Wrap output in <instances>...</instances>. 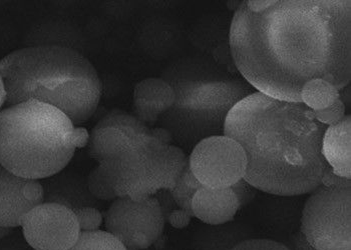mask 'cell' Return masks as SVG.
I'll return each instance as SVG.
<instances>
[{"mask_svg":"<svg viewBox=\"0 0 351 250\" xmlns=\"http://www.w3.org/2000/svg\"><path fill=\"white\" fill-rule=\"evenodd\" d=\"M199 240V250H231L248 238L241 225H211Z\"/></svg>","mask_w":351,"mask_h":250,"instance_id":"obj_17","label":"cell"},{"mask_svg":"<svg viewBox=\"0 0 351 250\" xmlns=\"http://www.w3.org/2000/svg\"><path fill=\"white\" fill-rule=\"evenodd\" d=\"M23 236L34 250H68L79 238L81 230L73 209L43 202L23 217Z\"/></svg>","mask_w":351,"mask_h":250,"instance_id":"obj_9","label":"cell"},{"mask_svg":"<svg viewBox=\"0 0 351 250\" xmlns=\"http://www.w3.org/2000/svg\"><path fill=\"white\" fill-rule=\"evenodd\" d=\"M4 107L36 100L66 114L75 126L97 111L103 84L84 53L56 46L23 47L0 59Z\"/></svg>","mask_w":351,"mask_h":250,"instance_id":"obj_3","label":"cell"},{"mask_svg":"<svg viewBox=\"0 0 351 250\" xmlns=\"http://www.w3.org/2000/svg\"><path fill=\"white\" fill-rule=\"evenodd\" d=\"M236 70L255 90L301 102L303 86L351 81L350 0H243L229 30Z\"/></svg>","mask_w":351,"mask_h":250,"instance_id":"obj_1","label":"cell"},{"mask_svg":"<svg viewBox=\"0 0 351 250\" xmlns=\"http://www.w3.org/2000/svg\"><path fill=\"white\" fill-rule=\"evenodd\" d=\"M231 189L237 197L240 208H245V206L251 204L257 195V189L252 186L250 183L247 182L244 178L231 186Z\"/></svg>","mask_w":351,"mask_h":250,"instance_id":"obj_25","label":"cell"},{"mask_svg":"<svg viewBox=\"0 0 351 250\" xmlns=\"http://www.w3.org/2000/svg\"><path fill=\"white\" fill-rule=\"evenodd\" d=\"M25 47L56 46L84 53L86 40L81 28L66 19H45L30 27L23 40Z\"/></svg>","mask_w":351,"mask_h":250,"instance_id":"obj_13","label":"cell"},{"mask_svg":"<svg viewBox=\"0 0 351 250\" xmlns=\"http://www.w3.org/2000/svg\"><path fill=\"white\" fill-rule=\"evenodd\" d=\"M86 185H88V193L95 199L114 202L118 198L114 193L107 169L103 165H99L90 170L88 180H86Z\"/></svg>","mask_w":351,"mask_h":250,"instance_id":"obj_21","label":"cell"},{"mask_svg":"<svg viewBox=\"0 0 351 250\" xmlns=\"http://www.w3.org/2000/svg\"><path fill=\"white\" fill-rule=\"evenodd\" d=\"M315 118L318 122L325 125V126H333L337 125L343 120L346 115V107L344 103L340 99L335 101L332 105L322 109V111L314 112Z\"/></svg>","mask_w":351,"mask_h":250,"instance_id":"obj_23","label":"cell"},{"mask_svg":"<svg viewBox=\"0 0 351 250\" xmlns=\"http://www.w3.org/2000/svg\"><path fill=\"white\" fill-rule=\"evenodd\" d=\"M127 250H140V249H127Z\"/></svg>","mask_w":351,"mask_h":250,"instance_id":"obj_33","label":"cell"},{"mask_svg":"<svg viewBox=\"0 0 351 250\" xmlns=\"http://www.w3.org/2000/svg\"><path fill=\"white\" fill-rule=\"evenodd\" d=\"M107 169L118 197L143 200L174 189L169 168V145L149 135L138 139L114 158L99 163Z\"/></svg>","mask_w":351,"mask_h":250,"instance_id":"obj_7","label":"cell"},{"mask_svg":"<svg viewBox=\"0 0 351 250\" xmlns=\"http://www.w3.org/2000/svg\"><path fill=\"white\" fill-rule=\"evenodd\" d=\"M300 98L301 102L311 111H319L330 107L339 99V90L324 79H313L303 86Z\"/></svg>","mask_w":351,"mask_h":250,"instance_id":"obj_18","label":"cell"},{"mask_svg":"<svg viewBox=\"0 0 351 250\" xmlns=\"http://www.w3.org/2000/svg\"><path fill=\"white\" fill-rule=\"evenodd\" d=\"M300 232L317 250H351V180L328 165L305 202Z\"/></svg>","mask_w":351,"mask_h":250,"instance_id":"obj_6","label":"cell"},{"mask_svg":"<svg viewBox=\"0 0 351 250\" xmlns=\"http://www.w3.org/2000/svg\"><path fill=\"white\" fill-rule=\"evenodd\" d=\"M193 217H191L189 213L186 212L185 210H182L180 208H176L172 212L169 214L167 221L177 230H184L188 227L192 221Z\"/></svg>","mask_w":351,"mask_h":250,"instance_id":"obj_26","label":"cell"},{"mask_svg":"<svg viewBox=\"0 0 351 250\" xmlns=\"http://www.w3.org/2000/svg\"><path fill=\"white\" fill-rule=\"evenodd\" d=\"M77 217L81 232L99 230L104 223L103 213L94 206H84L73 210Z\"/></svg>","mask_w":351,"mask_h":250,"instance_id":"obj_22","label":"cell"},{"mask_svg":"<svg viewBox=\"0 0 351 250\" xmlns=\"http://www.w3.org/2000/svg\"><path fill=\"white\" fill-rule=\"evenodd\" d=\"M104 219L107 232L125 247H129L132 239L138 234H144L154 245L162 236L166 224L156 196L138 202L128 196L118 197L110 204Z\"/></svg>","mask_w":351,"mask_h":250,"instance_id":"obj_10","label":"cell"},{"mask_svg":"<svg viewBox=\"0 0 351 250\" xmlns=\"http://www.w3.org/2000/svg\"><path fill=\"white\" fill-rule=\"evenodd\" d=\"M285 245L290 250H317L315 247H312L300 230L292 234L289 240H288L287 245Z\"/></svg>","mask_w":351,"mask_h":250,"instance_id":"obj_27","label":"cell"},{"mask_svg":"<svg viewBox=\"0 0 351 250\" xmlns=\"http://www.w3.org/2000/svg\"><path fill=\"white\" fill-rule=\"evenodd\" d=\"M161 77L172 85L175 102L158 124L170 131L175 145L186 153L201 140L224 135L230 111L256 92L239 72L202 56L176 60Z\"/></svg>","mask_w":351,"mask_h":250,"instance_id":"obj_4","label":"cell"},{"mask_svg":"<svg viewBox=\"0 0 351 250\" xmlns=\"http://www.w3.org/2000/svg\"><path fill=\"white\" fill-rule=\"evenodd\" d=\"M68 250H127V247L107 230L81 232L75 245Z\"/></svg>","mask_w":351,"mask_h":250,"instance_id":"obj_20","label":"cell"},{"mask_svg":"<svg viewBox=\"0 0 351 250\" xmlns=\"http://www.w3.org/2000/svg\"><path fill=\"white\" fill-rule=\"evenodd\" d=\"M151 137H153V139H157L158 141L166 144V145H171V144L174 143L170 131L162 126L151 128Z\"/></svg>","mask_w":351,"mask_h":250,"instance_id":"obj_29","label":"cell"},{"mask_svg":"<svg viewBox=\"0 0 351 250\" xmlns=\"http://www.w3.org/2000/svg\"><path fill=\"white\" fill-rule=\"evenodd\" d=\"M145 135L151 137V127L141 122L135 114L112 109L97 122L90 133L88 153L101 163L118 156Z\"/></svg>","mask_w":351,"mask_h":250,"instance_id":"obj_11","label":"cell"},{"mask_svg":"<svg viewBox=\"0 0 351 250\" xmlns=\"http://www.w3.org/2000/svg\"><path fill=\"white\" fill-rule=\"evenodd\" d=\"M6 100V92L5 87H4L3 79H2L1 75H0V111L2 107L5 105Z\"/></svg>","mask_w":351,"mask_h":250,"instance_id":"obj_30","label":"cell"},{"mask_svg":"<svg viewBox=\"0 0 351 250\" xmlns=\"http://www.w3.org/2000/svg\"><path fill=\"white\" fill-rule=\"evenodd\" d=\"M12 232V228L3 227V226H0V239L4 238V237L8 236V234Z\"/></svg>","mask_w":351,"mask_h":250,"instance_id":"obj_32","label":"cell"},{"mask_svg":"<svg viewBox=\"0 0 351 250\" xmlns=\"http://www.w3.org/2000/svg\"><path fill=\"white\" fill-rule=\"evenodd\" d=\"M88 141H90V133H88V129L84 127L75 126V130H73V143L77 150L88 145Z\"/></svg>","mask_w":351,"mask_h":250,"instance_id":"obj_28","label":"cell"},{"mask_svg":"<svg viewBox=\"0 0 351 250\" xmlns=\"http://www.w3.org/2000/svg\"><path fill=\"white\" fill-rule=\"evenodd\" d=\"M175 102L172 85L162 77H148L136 83L133 92L135 115L145 124H158Z\"/></svg>","mask_w":351,"mask_h":250,"instance_id":"obj_12","label":"cell"},{"mask_svg":"<svg viewBox=\"0 0 351 250\" xmlns=\"http://www.w3.org/2000/svg\"><path fill=\"white\" fill-rule=\"evenodd\" d=\"M239 204L231 187L214 189L202 187L192 200L194 217L208 225H222L233 221Z\"/></svg>","mask_w":351,"mask_h":250,"instance_id":"obj_14","label":"cell"},{"mask_svg":"<svg viewBox=\"0 0 351 250\" xmlns=\"http://www.w3.org/2000/svg\"><path fill=\"white\" fill-rule=\"evenodd\" d=\"M189 165L204 187L228 189L244 178L247 157L242 146L226 135L201 140L189 153Z\"/></svg>","mask_w":351,"mask_h":250,"instance_id":"obj_8","label":"cell"},{"mask_svg":"<svg viewBox=\"0 0 351 250\" xmlns=\"http://www.w3.org/2000/svg\"><path fill=\"white\" fill-rule=\"evenodd\" d=\"M75 125L56 107L36 100L0 111V165L29 180L62 172L75 155Z\"/></svg>","mask_w":351,"mask_h":250,"instance_id":"obj_5","label":"cell"},{"mask_svg":"<svg viewBox=\"0 0 351 250\" xmlns=\"http://www.w3.org/2000/svg\"><path fill=\"white\" fill-rule=\"evenodd\" d=\"M203 185L195 178L191 170L189 161L182 173L181 178L178 180L177 184L172 191H169L178 208L185 210L191 217H194L192 210V200L199 189H202Z\"/></svg>","mask_w":351,"mask_h":250,"instance_id":"obj_19","label":"cell"},{"mask_svg":"<svg viewBox=\"0 0 351 250\" xmlns=\"http://www.w3.org/2000/svg\"><path fill=\"white\" fill-rule=\"evenodd\" d=\"M240 3H241V1H236V0L232 1V0H230V1H227V8H228L230 12H235L239 8Z\"/></svg>","mask_w":351,"mask_h":250,"instance_id":"obj_31","label":"cell"},{"mask_svg":"<svg viewBox=\"0 0 351 250\" xmlns=\"http://www.w3.org/2000/svg\"><path fill=\"white\" fill-rule=\"evenodd\" d=\"M322 154L333 173L351 180V116L327 127L322 140Z\"/></svg>","mask_w":351,"mask_h":250,"instance_id":"obj_16","label":"cell"},{"mask_svg":"<svg viewBox=\"0 0 351 250\" xmlns=\"http://www.w3.org/2000/svg\"><path fill=\"white\" fill-rule=\"evenodd\" d=\"M326 129L304 103L256 92L230 111L224 135L244 150L247 182L269 195L298 196L319 186L328 167L322 154Z\"/></svg>","mask_w":351,"mask_h":250,"instance_id":"obj_2","label":"cell"},{"mask_svg":"<svg viewBox=\"0 0 351 250\" xmlns=\"http://www.w3.org/2000/svg\"><path fill=\"white\" fill-rule=\"evenodd\" d=\"M27 181L0 165V226L19 227L23 217L38 206L25 195Z\"/></svg>","mask_w":351,"mask_h":250,"instance_id":"obj_15","label":"cell"},{"mask_svg":"<svg viewBox=\"0 0 351 250\" xmlns=\"http://www.w3.org/2000/svg\"><path fill=\"white\" fill-rule=\"evenodd\" d=\"M231 250H290L282 242L272 239L249 238Z\"/></svg>","mask_w":351,"mask_h":250,"instance_id":"obj_24","label":"cell"}]
</instances>
